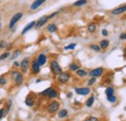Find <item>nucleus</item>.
I'll return each instance as SVG.
<instances>
[{"mask_svg": "<svg viewBox=\"0 0 126 121\" xmlns=\"http://www.w3.org/2000/svg\"><path fill=\"white\" fill-rule=\"evenodd\" d=\"M47 30L48 31L49 33H54V32H56V30H57V26H56L54 23H50V24L47 25Z\"/></svg>", "mask_w": 126, "mask_h": 121, "instance_id": "obj_17", "label": "nucleus"}, {"mask_svg": "<svg viewBox=\"0 0 126 121\" xmlns=\"http://www.w3.org/2000/svg\"><path fill=\"white\" fill-rule=\"evenodd\" d=\"M56 96H57V92L56 90H54L53 88H52V90L50 91V93L48 94V99H54V98H56Z\"/></svg>", "mask_w": 126, "mask_h": 121, "instance_id": "obj_25", "label": "nucleus"}, {"mask_svg": "<svg viewBox=\"0 0 126 121\" xmlns=\"http://www.w3.org/2000/svg\"><path fill=\"white\" fill-rule=\"evenodd\" d=\"M59 106H60L59 102H57V101H52V102H50V103L47 105V112L50 113V114H53V113H55V112L59 109Z\"/></svg>", "mask_w": 126, "mask_h": 121, "instance_id": "obj_2", "label": "nucleus"}, {"mask_svg": "<svg viewBox=\"0 0 126 121\" xmlns=\"http://www.w3.org/2000/svg\"><path fill=\"white\" fill-rule=\"evenodd\" d=\"M12 77H13L16 86H19V85L22 84V82H23V75L21 74V72L13 71L12 72Z\"/></svg>", "mask_w": 126, "mask_h": 121, "instance_id": "obj_1", "label": "nucleus"}, {"mask_svg": "<svg viewBox=\"0 0 126 121\" xmlns=\"http://www.w3.org/2000/svg\"><path fill=\"white\" fill-rule=\"evenodd\" d=\"M14 66H15L16 68H17V67H19V66H20V63H19V62H17V61H15V62H14Z\"/></svg>", "mask_w": 126, "mask_h": 121, "instance_id": "obj_38", "label": "nucleus"}, {"mask_svg": "<svg viewBox=\"0 0 126 121\" xmlns=\"http://www.w3.org/2000/svg\"><path fill=\"white\" fill-rule=\"evenodd\" d=\"M76 75L79 76V77H84V76H88V73L82 69H79L77 72H76Z\"/></svg>", "mask_w": 126, "mask_h": 121, "instance_id": "obj_18", "label": "nucleus"}, {"mask_svg": "<svg viewBox=\"0 0 126 121\" xmlns=\"http://www.w3.org/2000/svg\"><path fill=\"white\" fill-rule=\"evenodd\" d=\"M67 96H68V97H69V98H71V97H72V93H69V94H68V95H67Z\"/></svg>", "mask_w": 126, "mask_h": 121, "instance_id": "obj_42", "label": "nucleus"}, {"mask_svg": "<svg viewBox=\"0 0 126 121\" xmlns=\"http://www.w3.org/2000/svg\"><path fill=\"white\" fill-rule=\"evenodd\" d=\"M52 90V87H48L47 89H45L44 91H42L40 94L42 95V96H48V94L50 93V91Z\"/></svg>", "mask_w": 126, "mask_h": 121, "instance_id": "obj_26", "label": "nucleus"}, {"mask_svg": "<svg viewBox=\"0 0 126 121\" xmlns=\"http://www.w3.org/2000/svg\"><path fill=\"white\" fill-rule=\"evenodd\" d=\"M87 29H88L89 32L93 33V32L96 30V25H95L94 23H89V24H88V26H87Z\"/></svg>", "mask_w": 126, "mask_h": 121, "instance_id": "obj_27", "label": "nucleus"}, {"mask_svg": "<svg viewBox=\"0 0 126 121\" xmlns=\"http://www.w3.org/2000/svg\"><path fill=\"white\" fill-rule=\"evenodd\" d=\"M40 67H41V66L38 64V62H37V60H36V59L32 61L31 69H32V72H33V74H38V73L40 72Z\"/></svg>", "mask_w": 126, "mask_h": 121, "instance_id": "obj_13", "label": "nucleus"}, {"mask_svg": "<svg viewBox=\"0 0 126 121\" xmlns=\"http://www.w3.org/2000/svg\"><path fill=\"white\" fill-rule=\"evenodd\" d=\"M107 100L110 102V103H115L116 101H117V99H116V97L114 96V95H112V96H110V97H107Z\"/></svg>", "mask_w": 126, "mask_h": 121, "instance_id": "obj_30", "label": "nucleus"}, {"mask_svg": "<svg viewBox=\"0 0 126 121\" xmlns=\"http://www.w3.org/2000/svg\"><path fill=\"white\" fill-rule=\"evenodd\" d=\"M47 19H48V16H47V15H43L42 17H40V18L36 21L35 28L39 29V28H41L42 26H44V25L46 24V22L47 21Z\"/></svg>", "mask_w": 126, "mask_h": 121, "instance_id": "obj_8", "label": "nucleus"}, {"mask_svg": "<svg viewBox=\"0 0 126 121\" xmlns=\"http://www.w3.org/2000/svg\"><path fill=\"white\" fill-rule=\"evenodd\" d=\"M50 70L53 74L55 75H59L62 73V69L60 67V65L58 64V62L55 60H52L50 62Z\"/></svg>", "mask_w": 126, "mask_h": 121, "instance_id": "obj_4", "label": "nucleus"}, {"mask_svg": "<svg viewBox=\"0 0 126 121\" xmlns=\"http://www.w3.org/2000/svg\"><path fill=\"white\" fill-rule=\"evenodd\" d=\"M75 91L79 95L85 96V95H88L90 93V88L89 87H77V88H75Z\"/></svg>", "mask_w": 126, "mask_h": 121, "instance_id": "obj_9", "label": "nucleus"}, {"mask_svg": "<svg viewBox=\"0 0 126 121\" xmlns=\"http://www.w3.org/2000/svg\"><path fill=\"white\" fill-rule=\"evenodd\" d=\"M35 25H36V21H34V20H33V21H31V22H29V23H28V24H27V25H26V26H25V27L22 29V31H21V34H22V35H24L26 32H28L30 29L34 28V27H35Z\"/></svg>", "mask_w": 126, "mask_h": 121, "instance_id": "obj_14", "label": "nucleus"}, {"mask_svg": "<svg viewBox=\"0 0 126 121\" xmlns=\"http://www.w3.org/2000/svg\"><path fill=\"white\" fill-rule=\"evenodd\" d=\"M57 14H58V12H54L53 14H51V15H48V18H52V17H53L54 15H57Z\"/></svg>", "mask_w": 126, "mask_h": 121, "instance_id": "obj_37", "label": "nucleus"}, {"mask_svg": "<svg viewBox=\"0 0 126 121\" xmlns=\"http://www.w3.org/2000/svg\"><path fill=\"white\" fill-rule=\"evenodd\" d=\"M102 35H103V36H107V35H108V31L106 30V29H103V30H102Z\"/></svg>", "mask_w": 126, "mask_h": 121, "instance_id": "obj_39", "label": "nucleus"}, {"mask_svg": "<svg viewBox=\"0 0 126 121\" xmlns=\"http://www.w3.org/2000/svg\"><path fill=\"white\" fill-rule=\"evenodd\" d=\"M1 29H2V23H1V19H0V33H1Z\"/></svg>", "mask_w": 126, "mask_h": 121, "instance_id": "obj_41", "label": "nucleus"}, {"mask_svg": "<svg viewBox=\"0 0 126 121\" xmlns=\"http://www.w3.org/2000/svg\"><path fill=\"white\" fill-rule=\"evenodd\" d=\"M57 115H58V117H59V118H65V117H67V116H68V110H67V109H65V108L60 109V110L58 111Z\"/></svg>", "mask_w": 126, "mask_h": 121, "instance_id": "obj_16", "label": "nucleus"}, {"mask_svg": "<svg viewBox=\"0 0 126 121\" xmlns=\"http://www.w3.org/2000/svg\"><path fill=\"white\" fill-rule=\"evenodd\" d=\"M21 54V50L20 49H16V50H14L13 51V54L11 55V59H16V58H17L19 55Z\"/></svg>", "mask_w": 126, "mask_h": 121, "instance_id": "obj_19", "label": "nucleus"}, {"mask_svg": "<svg viewBox=\"0 0 126 121\" xmlns=\"http://www.w3.org/2000/svg\"><path fill=\"white\" fill-rule=\"evenodd\" d=\"M125 11H126V5H124V6H121V7H118L116 9L112 10L111 11V14L112 15H120V14L124 13Z\"/></svg>", "mask_w": 126, "mask_h": 121, "instance_id": "obj_15", "label": "nucleus"}, {"mask_svg": "<svg viewBox=\"0 0 126 121\" xmlns=\"http://www.w3.org/2000/svg\"><path fill=\"white\" fill-rule=\"evenodd\" d=\"M1 104H2V102H1V100H0V106H1Z\"/></svg>", "mask_w": 126, "mask_h": 121, "instance_id": "obj_44", "label": "nucleus"}, {"mask_svg": "<svg viewBox=\"0 0 126 121\" xmlns=\"http://www.w3.org/2000/svg\"><path fill=\"white\" fill-rule=\"evenodd\" d=\"M95 82H96V77H91V78L87 81V86H90V85L94 84Z\"/></svg>", "mask_w": 126, "mask_h": 121, "instance_id": "obj_33", "label": "nucleus"}, {"mask_svg": "<svg viewBox=\"0 0 126 121\" xmlns=\"http://www.w3.org/2000/svg\"><path fill=\"white\" fill-rule=\"evenodd\" d=\"M103 73H104V69L102 67H99V68H95L93 70H91L88 73V76L90 77H99L103 75Z\"/></svg>", "mask_w": 126, "mask_h": 121, "instance_id": "obj_5", "label": "nucleus"}, {"mask_svg": "<svg viewBox=\"0 0 126 121\" xmlns=\"http://www.w3.org/2000/svg\"><path fill=\"white\" fill-rule=\"evenodd\" d=\"M86 3H87L86 0H78V1H76V2L73 4V6H75V7H79V6L85 5Z\"/></svg>", "mask_w": 126, "mask_h": 121, "instance_id": "obj_22", "label": "nucleus"}, {"mask_svg": "<svg viewBox=\"0 0 126 121\" xmlns=\"http://www.w3.org/2000/svg\"><path fill=\"white\" fill-rule=\"evenodd\" d=\"M3 46H5V42H3V41H0V48H2Z\"/></svg>", "mask_w": 126, "mask_h": 121, "instance_id": "obj_40", "label": "nucleus"}, {"mask_svg": "<svg viewBox=\"0 0 126 121\" xmlns=\"http://www.w3.org/2000/svg\"><path fill=\"white\" fill-rule=\"evenodd\" d=\"M94 96H91L90 98H88L87 99V101H86V103H85V106H87V107H90V106H92V105H93V103H94Z\"/></svg>", "mask_w": 126, "mask_h": 121, "instance_id": "obj_20", "label": "nucleus"}, {"mask_svg": "<svg viewBox=\"0 0 126 121\" xmlns=\"http://www.w3.org/2000/svg\"><path fill=\"white\" fill-rule=\"evenodd\" d=\"M124 53L126 54V46H125V48H124Z\"/></svg>", "mask_w": 126, "mask_h": 121, "instance_id": "obj_43", "label": "nucleus"}, {"mask_svg": "<svg viewBox=\"0 0 126 121\" xmlns=\"http://www.w3.org/2000/svg\"><path fill=\"white\" fill-rule=\"evenodd\" d=\"M22 16H23V14H22L21 12H18V13L15 14V15L11 17V20H10V22H9V28L12 29V28L16 24V22H17Z\"/></svg>", "mask_w": 126, "mask_h": 121, "instance_id": "obj_3", "label": "nucleus"}, {"mask_svg": "<svg viewBox=\"0 0 126 121\" xmlns=\"http://www.w3.org/2000/svg\"><path fill=\"white\" fill-rule=\"evenodd\" d=\"M69 69H70L71 71H73V72H75V71L77 72L79 69V66L78 64H76V63H72V64L69 65Z\"/></svg>", "mask_w": 126, "mask_h": 121, "instance_id": "obj_24", "label": "nucleus"}, {"mask_svg": "<svg viewBox=\"0 0 126 121\" xmlns=\"http://www.w3.org/2000/svg\"><path fill=\"white\" fill-rule=\"evenodd\" d=\"M29 62H30L29 57H25L23 60L21 61L20 66H19L21 73H26V72H27V70H28V68H29Z\"/></svg>", "mask_w": 126, "mask_h": 121, "instance_id": "obj_6", "label": "nucleus"}, {"mask_svg": "<svg viewBox=\"0 0 126 121\" xmlns=\"http://www.w3.org/2000/svg\"><path fill=\"white\" fill-rule=\"evenodd\" d=\"M76 45H77V44L73 43V44H70V45H66V46H64V49H65V50H69V49H74V48L76 47Z\"/></svg>", "mask_w": 126, "mask_h": 121, "instance_id": "obj_29", "label": "nucleus"}, {"mask_svg": "<svg viewBox=\"0 0 126 121\" xmlns=\"http://www.w3.org/2000/svg\"><path fill=\"white\" fill-rule=\"evenodd\" d=\"M113 92H114L113 88L110 86V87H107V88H106V90H105V94H106V96H107V97H110V96H112V95H113Z\"/></svg>", "mask_w": 126, "mask_h": 121, "instance_id": "obj_23", "label": "nucleus"}, {"mask_svg": "<svg viewBox=\"0 0 126 121\" xmlns=\"http://www.w3.org/2000/svg\"><path fill=\"white\" fill-rule=\"evenodd\" d=\"M10 52H4V53H2L1 55H0V60H4V59H6V58H8L9 56H10Z\"/></svg>", "mask_w": 126, "mask_h": 121, "instance_id": "obj_31", "label": "nucleus"}, {"mask_svg": "<svg viewBox=\"0 0 126 121\" xmlns=\"http://www.w3.org/2000/svg\"><path fill=\"white\" fill-rule=\"evenodd\" d=\"M36 60H37L38 64H39L40 66H43V65H45L46 62H47V56H46V54H44V53H40V54L38 55V57L36 58Z\"/></svg>", "mask_w": 126, "mask_h": 121, "instance_id": "obj_11", "label": "nucleus"}, {"mask_svg": "<svg viewBox=\"0 0 126 121\" xmlns=\"http://www.w3.org/2000/svg\"><path fill=\"white\" fill-rule=\"evenodd\" d=\"M46 1H47V0H35L31 4L30 9H31V10H36V9H38V8H39L41 5H43Z\"/></svg>", "mask_w": 126, "mask_h": 121, "instance_id": "obj_12", "label": "nucleus"}, {"mask_svg": "<svg viewBox=\"0 0 126 121\" xmlns=\"http://www.w3.org/2000/svg\"><path fill=\"white\" fill-rule=\"evenodd\" d=\"M69 79H70V74L67 73V72H65V73L62 72L61 74L57 75V80H58V82H60V83H66Z\"/></svg>", "mask_w": 126, "mask_h": 121, "instance_id": "obj_7", "label": "nucleus"}, {"mask_svg": "<svg viewBox=\"0 0 126 121\" xmlns=\"http://www.w3.org/2000/svg\"><path fill=\"white\" fill-rule=\"evenodd\" d=\"M5 116V108H0V119Z\"/></svg>", "mask_w": 126, "mask_h": 121, "instance_id": "obj_35", "label": "nucleus"}, {"mask_svg": "<svg viewBox=\"0 0 126 121\" xmlns=\"http://www.w3.org/2000/svg\"><path fill=\"white\" fill-rule=\"evenodd\" d=\"M6 83H7V78H6V76H0V84H1V85H5Z\"/></svg>", "mask_w": 126, "mask_h": 121, "instance_id": "obj_32", "label": "nucleus"}, {"mask_svg": "<svg viewBox=\"0 0 126 121\" xmlns=\"http://www.w3.org/2000/svg\"><path fill=\"white\" fill-rule=\"evenodd\" d=\"M90 48L93 49L94 51H97V52L101 51V47H100V45H96V44H92V45H90Z\"/></svg>", "mask_w": 126, "mask_h": 121, "instance_id": "obj_28", "label": "nucleus"}, {"mask_svg": "<svg viewBox=\"0 0 126 121\" xmlns=\"http://www.w3.org/2000/svg\"><path fill=\"white\" fill-rule=\"evenodd\" d=\"M119 39H120V40H126V33H122V34H120Z\"/></svg>", "mask_w": 126, "mask_h": 121, "instance_id": "obj_36", "label": "nucleus"}, {"mask_svg": "<svg viewBox=\"0 0 126 121\" xmlns=\"http://www.w3.org/2000/svg\"><path fill=\"white\" fill-rule=\"evenodd\" d=\"M83 121H99V118L98 117H95V116H90V117L84 119Z\"/></svg>", "mask_w": 126, "mask_h": 121, "instance_id": "obj_34", "label": "nucleus"}, {"mask_svg": "<svg viewBox=\"0 0 126 121\" xmlns=\"http://www.w3.org/2000/svg\"><path fill=\"white\" fill-rule=\"evenodd\" d=\"M25 105L28 106H32L34 104H35V96L33 95V93H30L26 96L25 98V101H24Z\"/></svg>", "mask_w": 126, "mask_h": 121, "instance_id": "obj_10", "label": "nucleus"}, {"mask_svg": "<svg viewBox=\"0 0 126 121\" xmlns=\"http://www.w3.org/2000/svg\"><path fill=\"white\" fill-rule=\"evenodd\" d=\"M110 45V42L108 41V40H102L101 42H100V47L101 48H107L108 46Z\"/></svg>", "mask_w": 126, "mask_h": 121, "instance_id": "obj_21", "label": "nucleus"}]
</instances>
